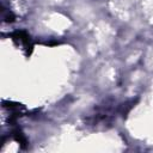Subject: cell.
<instances>
[{"label": "cell", "mask_w": 153, "mask_h": 153, "mask_svg": "<svg viewBox=\"0 0 153 153\" xmlns=\"http://www.w3.org/2000/svg\"><path fill=\"white\" fill-rule=\"evenodd\" d=\"M12 37L14 41H18L20 44H23L26 49H32V45L30 44V37L25 31H17L12 35Z\"/></svg>", "instance_id": "obj_1"}]
</instances>
